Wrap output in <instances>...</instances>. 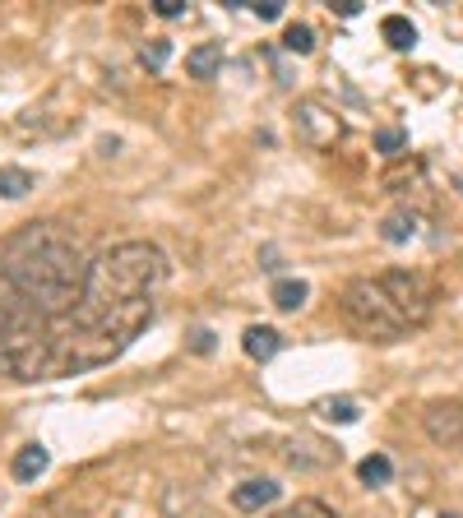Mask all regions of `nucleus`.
I'll return each mask as SVG.
<instances>
[{"label":"nucleus","mask_w":463,"mask_h":518,"mask_svg":"<svg viewBox=\"0 0 463 518\" xmlns=\"http://www.w3.org/2000/svg\"><path fill=\"white\" fill-rule=\"evenodd\" d=\"M153 10H158L163 19H176V14H181L185 5H181V0H153Z\"/></svg>","instance_id":"nucleus-22"},{"label":"nucleus","mask_w":463,"mask_h":518,"mask_svg":"<svg viewBox=\"0 0 463 518\" xmlns=\"http://www.w3.org/2000/svg\"><path fill=\"white\" fill-rule=\"evenodd\" d=\"M218 65H222V47H218V42H204V47H195V52L185 56L190 79H213V74H218Z\"/></svg>","instance_id":"nucleus-11"},{"label":"nucleus","mask_w":463,"mask_h":518,"mask_svg":"<svg viewBox=\"0 0 463 518\" xmlns=\"http://www.w3.org/2000/svg\"><path fill=\"white\" fill-rule=\"evenodd\" d=\"M316 412H320L325 421H338V426L357 421V403H353V398H320V403H316Z\"/></svg>","instance_id":"nucleus-15"},{"label":"nucleus","mask_w":463,"mask_h":518,"mask_svg":"<svg viewBox=\"0 0 463 518\" xmlns=\"http://www.w3.org/2000/svg\"><path fill=\"white\" fill-rule=\"evenodd\" d=\"M274 500H279V486L269 482V476H260V482H241L237 491H232V504L246 509V513H255V509H264V504H274Z\"/></svg>","instance_id":"nucleus-7"},{"label":"nucleus","mask_w":463,"mask_h":518,"mask_svg":"<svg viewBox=\"0 0 463 518\" xmlns=\"http://www.w3.org/2000/svg\"><path fill=\"white\" fill-rule=\"evenodd\" d=\"M357 476H362L366 486H384V482L394 476V463L384 458V454H371V458H362V463H357Z\"/></svg>","instance_id":"nucleus-14"},{"label":"nucleus","mask_w":463,"mask_h":518,"mask_svg":"<svg viewBox=\"0 0 463 518\" xmlns=\"http://www.w3.org/2000/svg\"><path fill=\"white\" fill-rule=\"evenodd\" d=\"M297 139L301 144H311V148H334L338 139H343V121H338V111H329L325 102H316V98H306V102H297Z\"/></svg>","instance_id":"nucleus-5"},{"label":"nucleus","mask_w":463,"mask_h":518,"mask_svg":"<svg viewBox=\"0 0 463 518\" xmlns=\"http://www.w3.org/2000/svg\"><path fill=\"white\" fill-rule=\"evenodd\" d=\"M380 236H384L390 246L412 241V236H417V213H412V209H394V213H384V218H380Z\"/></svg>","instance_id":"nucleus-8"},{"label":"nucleus","mask_w":463,"mask_h":518,"mask_svg":"<svg viewBox=\"0 0 463 518\" xmlns=\"http://www.w3.org/2000/svg\"><path fill=\"white\" fill-rule=\"evenodd\" d=\"M260 19H283V0H255V5H250Z\"/></svg>","instance_id":"nucleus-21"},{"label":"nucleus","mask_w":463,"mask_h":518,"mask_svg":"<svg viewBox=\"0 0 463 518\" xmlns=\"http://www.w3.org/2000/svg\"><path fill=\"white\" fill-rule=\"evenodd\" d=\"M274 518H338L325 500H297V504H288V509H279Z\"/></svg>","instance_id":"nucleus-17"},{"label":"nucleus","mask_w":463,"mask_h":518,"mask_svg":"<svg viewBox=\"0 0 463 518\" xmlns=\"http://www.w3.org/2000/svg\"><path fill=\"white\" fill-rule=\"evenodd\" d=\"M167 56H172V42H167V37H153V42L139 52V61H144L148 70H163V65H167Z\"/></svg>","instance_id":"nucleus-19"},{"label":"nucleus","mask_w":463,"mask_h":518,"mask_svg":"<svg viewBox=\"0 0 463 518\" xmlns=\"http://www.w3.org/2000/svg\"><path fill=\"white\" fill-rule=\"evenodd\" d=\"M431 283L412 268H390L375 278H353L338 297L343 325L366 343H399L431 320Z\"/></svg>","instance_id":"nucleus-3"},{"label":"nucleus","mask_w":463,"mask_h":518,"mask_svg":"<svg viewBox=\"0 0 463 518\" xmlns=\"http://www.w3.org/2000/svg\"><path fill=\"white\" fill-rule=\"evenodd\" d=\"M334 10H338V14H343V19H353V14H357V10H362V5H357V0H338V5H334Z\"/></svg>","instance_id":"nucleus-23"},{"label":"nucleus","mask_w":463,"mask_h":518,"mask_svg":"<svg viewBox=\"0 0 463 518\" xmlns=\"http://www.w3.org/2000/svg\"><path fill=\"white\" fill-rule=\"evenodd\" d=\"M33 190V176L24 167H0V194L5 199H24Z\"/></svg>","instance_id":"nucleus-16"},{"label":"nucleus","mask_w":463,"mask_h":518,"mask_svg":"<svg viewBox=\"0 0 463 518\" xmlns=\"http://www.w3.org/2000/svg\"><path fill=\"white\" fill-rule=\"evenodd\" d=\"M421 430L431 435V445L440 449H463V403L458 398H440L421 412Z\"/></svg>","instance_id":"nucleus-6"},{"label":"nucleus","mask_w":463,"mask_h":518,"mask_svg":"<svg viewBox=\"0 0 463 518\" xmlns=\"http://www.w3.org/2000/svg\"><path fill=\"white\" fill-rule=\"evenodd\" d=\"M380 33H384V42L399 47V52H408V47L417 42V28H412L403 14H384V19H380Z\"/></svg>","instance_id":"nucleus-12"},{"label":"nucleus","mask_w":463,"mask_h":518,"mask_svg":"<svg viewBox=\"0 0 463 518\" xmlns=\"http://www.w3.org/2000/svg\"><path fill=\"white\" fill-rule=\"evenodd\" d=\"M167 283V255L153 241H121L89 264L84 297L56 329V371L116 362L153 320V297Z\"/></svg>","instance_id":"nucleus-1"},{"label":"nucleus","mask_w":463,"mask_h":518,"mask_svg":"<svg viewBox=\"0 0 463 518\" xmlns=\"http://www.w3.org/2000/svg\"><path fill=\"white\" fill-rule=\"evenodd\" d=\"M241 347H246V356L250 362H269L279 347H283V338L274 334V329H264V325H250L246 329V338H241Z\"/></svg>","instance_id":"nucleus-9"},{"label":"nucleus","mask_w":463,"mask_h":518,"mask_svg":"<svg viewBox=\"0 0 463 518\" xmlns=\"http://www.w3.org/2000/svg\"><path fill=\"white\" fill-rule=\"evenodd\" d=\"M0 283L33 315L65 320L80 306L84 283H89V259H84L80 236H70L56 222H33L14 231L5 250H0Z\"/></svg>","instance_id":"nucleus-2"},{"label":"nucleus","mask_w":463,"mask_h":518,"mask_svg":"<svg viewBox=\"0 0 463 518\" xmlns=\"http://www.w3.org/2000/svg\"><path fill=\"white\" fill-rule=\"evenodd\" d=\"M440 518H454V513H440Z\"/></svg>","instance_id":"nucleus-24"},{"label":"nucleus","mask_w":463,"mask_h":518,"mask_svg":"<svg viewBox=\"0 0 463 518\" xmlns=\"http://www.w3.org/2000/svg\"><path fill=\"white\" fill-rule=\"evenodd\" d=\"M56 375V329L19 301H0V380L33 384Z\"/></svg>","instance_id":"nucleus-4"},{"label":"nucleus","mask_w":463,"mask_h":518,"mask_svg":"<svg viewBox=\"0 0 463 518\" xmlns=\"http://www.w3.org/2000/svg\"><path fill=\"white\" fill-rule=\"evenodd\" d=\"M283 47L288 52H297V56H306L316 47V33H311V24H288V33H283Z\"/></svg>","instance_id":"nucleus-18"},{"label":"nucleus","mask_w":463,"mask_h":518,"mask_svg":"<svg viewBox=\"0 0 463 518\" xmlns=\"http://www.w3.org/2000/svg\"><path fill=\"white\" fill-rule=\"evenodd\" d=\"M306 297H311V287H306L301 278H279L274 283V306H283V310H301Z\"/></svg>","instance_id":"nucleus-13"},{"label":"nucleus","mask_w":463,"mask_h":518,"mask_svg":"<svg viewBox=\"0 0 463 518\" xmlns=\"http://www.w3.org/2000/svg\"><path fill=\"white\" fill-rule=\"evenodd\" d=\"M375 148L390 153V157H399V153L408 148V135H403V130H375Z\"/></svg>","instance_id":"nucleus-20"},{"label":"nucleus","mask_w":463,"mask_h":518,"mask_svg":"<svg viewBox=\"0 0 463 518\" xmlns=\"http://www.w3.org/2000/svg\"><path fill=\"white\" fill-rule=\"evenodd\" d=\"M47 463H52V454L43 445H24L14 454V476H19V482H37V476L47 472Z\"/></svg>","instance_id":"nucleus-10"}]
</instances>
